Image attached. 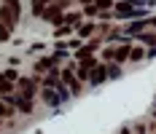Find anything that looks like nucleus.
Returning a JSON list of instances; mask_svg holds the SVG:
<instances>
[{"label": "nucleus", "mask_w": 156, "mask_h": 134, "mask_svg": "<svg viewBox=\"0 0 156 134\" xmlns=\"http://www.w3.org/2000/svg\"><path fill=\"white\" fill-rule=\"evenodd\" d=\"M121 134H129V129H121Z\"/></svg>", "instance_id": "22"}, {"label": "nucleus", "mask_w": 156, "mask_h": 134, "mask_svg": "<svg viewBox=\"0 0 156 134\" xmlns=\"http://www.w3.org/2000/svg\"><path fill=\"white\" fill-rule=\"evenodd\" d=\"M0 118H14V107L8 102H0Z\"/></svg>", "instance_id": "10"}, {"label": "nucleus", "mask_w": 156, "mask_h": 134, "mask_svg": "<svg viewBox=\"0 0 156 134\" xmlns=\"http://www.w3.org/2000/svg\"><path fill=\"white\" fill-rule=\"evenodd\" d=\"M105 78H108L105 67H100V64H97L92 73H89V83H92V86H100V83H105Z\"/></svg>", "instance_id": "4"}, {"label": "nucleus", "mask_w": 156, "mask_h": 134, "mask_svg": "<svg viewBox=\"0 0 156 134\" xmlns=\"http://www.w3.org/2000/svg\"><path fill=\"white\" fill-rule=\"evenodd\" d=\"M92 32H94V24H92V22H89V24H83V27L78 30V35H81V38H89Z\"/></svg>", "instance_id": "14"}, {"label": "nucleus", "mask_w": 156, "mask_h": 134, "mask_svg": "<svg viewBox=\"0 0 156 134\" xmlns=\"http://www.w3.org/2000/svg\"><path fill=\"white\" fill-rule=\"evenodd\" d=\"M3 102H8L11 107L22 110V113H32V107H35V102L27 99V97H22V94H8V97H3Z\"/></svg>", "instance_id": "1"}, {"label": "nucleus", "mask_w": 156, "mask_h": 134, "mask_svg": "<svg viewBox=\"0 0 156 134\" xmlns=\"http://www.w3.org/2000/svg\"><path fill=\"white\" fill-rule=\"evenodd\" d=\"M41 97H43V102L51 105V107H57V105L62 102V97H59V94H57L54 89H43V91H41Z\"/></svg>", "instance_id": "5"}, {"label": "nucleus", "mask_w": 156, "mask_h": 134, "mask_svg": "<svg viewBox=\"0 0 156 134\" xmlns=\"http://www.w3.org/2000/svg\"><path fill=\"white\" fill-rule=\"evenodd\" d=\"M65 22H67V24H78V22H81V14H67Z\"/></svg>", "instance_id": "17"}, {"label": "nucleus", "mask_w": 156, "mask_h": 134, "mask_svg": "<svg viewBox=\"0 0 156 134\" xmlns=\"http://www.w3.org/2000/svg\"><path fill=\"white\" fill-rule=\"evenodd\" d=\"M8 38H11V30H5V27L0 24V43H5Z\"/></svg>", "instance_id": "18"}, {"label": "nucleus", "mask_w": 156, "mask_h": 134, "mask_svg": "<svg viewBox=\"0 0 156 134\" xmlns=\"http://www.w3.org/2000/svg\"><path fill=\"white\" fill-rule=\"evenodd\" d=\"M140 40H143V43H148V46H156V35H154V32H148V35H140Z\"/></svg>", "instance_id": "16"}, {"label": "nucleus", "mask_w": 156, "mask_h": 134, "mask_svg": "<svg viewBox=\"0 0 156 134\" xmlns=\"http://www.w3.org/2000/svg\"><path fill=\"white\" fill-rule=\"evenodd\" d=\"M67 32H73V30H70V27H59V30L54 32V35H59V38H62V35H67Z\"/></svg>", "instance_id": "21"}, {"label": "nucleus", "mask_w": 156, "mask_h": 134, "mask_svg": "<svg viewBox=\"0 0 156 134\" xmlns=\"http://www.w3.org/2000/svg\"><path fill=\"white\" fill-rule=\"evenodd\" d=\"M19 94H22V97H27V99H32V97H35V94H38V81H35V78H19Z\"/></svg>", "instance_id": "2"}, {"label": "nucleus", "mask_w": 156, "mask_h": 134, "mask_svg": "<svg viewBox=\"0 0 156 134\" xmlns=\"http://www.w3.org/2000/svg\"><path fill=\"white\" fill-rule=\"evenodd\" d=\"M62 81H65V83H73V81H76V78H73V70H70V67H67V70L62 73Z\"/></svg>", "instance_id": "19"}, {"label": "nucleus", "mask_w": 156, "mask_h": 134, "mask_svg": "<svg viewBox=\"0 0 156 134\" xmlns=\"http://www.w3.org/2000/svg\"><path fill=\"white\" fill-rule=\"evenodd\" d=\"M143 54H145V51H143V48H129V59H143Z\"/></svg>", "instance_id": "15"}, {"label": "nucleus", "mask_w": 156, "mask_h": 134, "mask_svg": "<svg viewBox=\"0 0 156 134\" xmlns=\"http://www.w3.org/2000/svg\"><path fill=\"white\" fill-rule=\"evenodd\" d=\"M151 24H154V27H156V19H151Z\"/></svg>", "instance_id": "23"}, {"label": "nucleus", "mask_w": 156, "mask_h": 134, "mask_svg": "<svg viewBox=\"0 0 156 134\" xmlns=\"http://www.w3.org/2000/svg\"><path fill=\"white\" fill-rule=\"evenodd\" d=\"M51 64H54V57H46V59H41L38 64H35V70H38V73H43V70H48Z\"/></svg>", "instance_id": "11"}, {"label": "nucleus", "mask_w": 156, "mask_h": 134, "mask_svg": "<svg viewBox=\"0 0 156 134\" xmlns=\"http://www.w3.org/2000/svg\"><path fill=\"white\" fill-rule=\"evenodd\" d=\"M83 3H89V0H83Z\"/></svg>", "instance_id": "24"}, {"label": "nucleus", "mask_w": 156, "mask_h": 134, "mask_svg": "<svg viewBox=\"0 0 156 134\" xmlns=\"http://www.w3.org/2000/svg\"><path fill=\"white\" fill-rule=\"evenodd\" d=\"M97 46H100V40L94 38V40H89V43H86V46H83V48H81V51H78L76 57H78V59H89V54H92V51H94V48H97Z\"/></svg>", "instance_id": "8"}, {"label": "nucleus", "mask_w": 156, "mask_h": 134, "mask_svg": "<svg viewBox=\"0 0 156 134\" xmlns=\"http://www.w3.org/2000/svg\"><path fill=\"white\" fill-rule=\"evenodd\" d=\"M70 91H73V94H78V91H81V81H78V78L70 83Z\"/></svg>", "instance_id": "20"}, {"label": "nucleus", "mask_w": 156, "mask_h": 134, "mask_svg": "<svg viewBox=\"0 0 156 134\" xmlns=\"http://www.w3.org/2000/svg\"><path fill=\"white\" fill-rule=\"evenodd\" d=\"M46 11H48V14H43V16H46L51 24H62V22H65V14L59 11V8H54V5H51V8H46Z\"/></svg>", "instance_id": "7"}, {"label": "nucleus", "mask_w": 156, "mask_h": 134, "mask_svg": "<svg viewBox=\"0 0 156 134\" xmlns=\"http://www.w3.org/2000/svg\"><path fill=\"white\" fill-rule=\"evenodd\" d=\"M113 14H116V16H121V19H126V16H137V14H143V11H137V8H132V5H126V3H119Z\"/></svg>", "instance_id": "6"}, {"label": "nucleus", "mask_w": 156, "mask_h": 134, "mask_svg": "<svg viewBox=\"0 0 156 134\" xmlns=\"http://www.w3.org/2000/svg\"><path fill=\"white\" fill-rule=\"evenodd\" d=\"M46 3H48V0H32V14H35V16H43Z\"/></svg>", "instance_id": "9"}, {"label": "nucleus", "mask_w": 156, "mask_h": 134, "mask_svg": "<svg viewBox=\"0 0 156 134\" xmlns=\"http://www.w3.org/2000/svg\"><path fill=\"white\" fill-rule=\"evenodd\" d=\"M94 8H97V14H100V11H105V8H110V5H113V0H97V3H92Z\"/></svg>", "instance_id": "13"}, {"label": "nucleus", "mask_w": 156, "mask_h": 134, "mask_svg": "<svg viewBox=\"0 0 156 134\" xmlns=\"http://www.w3.org/2000/svg\"><path fill=\"white\" fill-rule=\"evenodd\" d=\"M105 59H113V62H119V64H121V62L129 59V48H126V46H119V48H108V51H105Z\"/></svg>", "instance_id": "3"}, {"label": "nucleus", "mask_w": 156, "mask_h": 134, "mask_svg": "<svg viewBox=\"0 0 156 134\" xmlns=\"http://www.w3.org/2000/svg\"><path fill=\"white\" fill-rule=\"evenodd\" d=\"M105 73H108V78H119V75H121V67H119V64H108Z\"/></svg>", "instance_id": "12"}]
</instances>
